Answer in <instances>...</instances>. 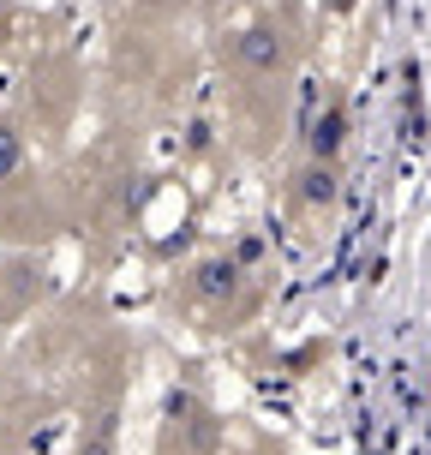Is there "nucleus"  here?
<instances>
[{"mask_svg": "<svg viewBox=\"0 0 431 455\" xmlns=\"http://www.w3.org/2000/svg\"><path fill=\"white\" fill-rule=\"evenodd\" d=\"M234 60L251 78H275V72L294 67V48H288V36L275 24H246V30H234Z\"/></svg>", "mask_w": 431, "mask_h": 455, "instance_id": "nucleus-1", "label": "nucleus"}, {"mask_svg": "<svg viewBox=\"0 0 431 455\" xmlns=\"http://www.w3.org/2000/svg\"><path fill=\"white\" fill-rule=\"evenodd\" d=\"M240 275H246V264L234 258V251H210V258H198L192 264V299H204V306H227V299L240 294Z\"/></svg>", "mask_w": 431, "mask_h": 455, "instance_id": "nucleus-2", "label": "nucleus"}, {"mask_svg": "<svg viewBox=\"0 0 431 455\" xmlns=\"http://www.w3.org/2000/svg\"><path fill=\"white\" fill-rule=\"evenodd\" d=\"M347 138H354V114H347V102H341V96H330V102H323V108L312 114V132H306V156H318V162H341Z\"/></svg>", "mask_w": 431, "mask_h": 455, "instance_id": "nucleus-3", "label": "nucleus"}, {"mask_svg": "<svg viewBox=\"0 0 431 455\" xmlns=\"http://www.w3.org/2000/svg\"><path fill=\"white\" fill-rule=\"evenodd\" d=\"M294 198H299V210H312V216L336 210V204H341V162L306 156V162L294 168Z\"/></svg>", "mask_w": 431, "mask_h": 455, "instance_id": "nucleus-4", "label": "nucleus"}, {"mask_svg": "<svg viewBox=\"0 0 431 455\" xmlns=\"http://www.w3.org/2000/svg\"><path fill=\"white\" fill-rule=\"evenodd\" d=\"M24 168H30V150H24V132L12 120H0V186H19Z\"/></svg>", "mask_w": 431, "mask_h": 455, "instance_id": "nucleus-5", "label": "nucleus"}, {"mask_svg": "<svg viewBox=\"0 0 431 455\" xmlns=\"http://www.w3.org/2000/svg\"><path fill=\"white\" fill-rule=\"evenodd\" d=\"M78 455H120V413H96L91 426H84V437H78Z\"/></svg>", "mask_w": 431, "mask_h": 455, "instance_id": "nucleus-6", "label": "nucleus"}, {"mask_svg": "<svg viewBox=\"0 0 431 455\" xmlns=\"http://www.w3.org/2000/svg\"><path fill=\"white\" fill-rule=\"evenodd\" d=\"M0 24H6V0H0Z\"/></svg>", "mask_w": 431, "mask_h": 455, "instance_id": "nucleus-7", "label": "nucleus"}]
</instances>
